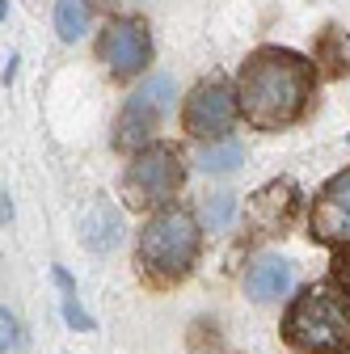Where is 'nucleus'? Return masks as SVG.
Here are the masks:
<instances>
[{
  "label": "nucleus",
  "instance_id": "nucleus-14",
  "mask_svg": "<svg viewBox=\"0 0 350 354\" xmlns=\"http://www.w3.org/2000/svg\"><path fill=\"white\" fill-rule=\"evenodd\" d=\"M333 283L350 295V249H338L333 253Z\"/></svg>",
  "mask_w": 350,
  "mask_h": 354
},
{
  "label": "nucleus",
  "instance_id": "nucleus-15",
  "mask_svg": "<svg viewBox=\"0 0 350 354\" xmlns=\"http://www.w3.org/2000/svg\"><path fill=\"white\" fill-rule=\"evenodd\" d=\"M0 325H5V350H21V333H17V321H13L9 308L0 313Z\"/></svg>",
  "mask_w": 350,
  "mask_h": 354
},
{
  "label": "nucleus",
  "instance_id": "nucleus-2",
  "mask_svg": "<svg viewBox=\"0 0 350 354\" xmlns=\"http://www.w3.org/2000/svg\"><path fill=\"white\" fill-rule=\"evenodd\" d=\"M291 354H350V299L329 287H304L279 325Z\"/></svg>",
  "mask_w": 350,
  "mask_h": 354
},
{
  "label": "nucleus",
  "instance_id": "nucleus-8",
  "mask_svg": "<svg viewBox=\"0 0 350 354\" xmlns=\"http://www.w3.org/2000/svg\"><path fill=\"white\" fill-rule=\"evenodd\" d=\"M308 236L325 249H350V165L338 169L308 203Z\"/></svg>",
  "mask_w": 350,
  "mask_h": 354
},
{
  "label": "nucleus",
  "instance_id": "nucleus-1",
  "mask_svg": "<svg viewBox=\"0 0 350 354\" xmlns=\"http://www.w3.org/2000/svg\"><path fill=\"white\" fill-rule=\"evenodd\" d=\"M317 97V64L291 47H253L237 72L241 118L253 131H291Z\"/></svg>",
  "mask_w": 350,
  "mask_h": 354
},
{
  "label": "nucleus",
  "instance_id": "nucleus-12",
  "mask_svg": "<svg viewBox=\"0 0 350 354\" xmlns=\"http://www.w3.org/2000/svg\"><path fill=\"white\" fill-rule=\"evenodd\" d=\"M245 160V152H241V144H211V148H203L199 152V165L207 169V173H228V169H237Z\"/></svg>",
  "mask_w": 350,
  "mask_h": 354
},
{
  "label": "nucleus",
  "instance_id": "nucleus-5",
  "mask_svg": "<svg viewBox=\"0 0 350 354\" xmlns=\"http://www.w3.org/2000/svg\"><path fill=\"white\" fill-rule=\"evenodd\" d=\"M237 114H241V102L228 76H203L182 102V127L194 140H224Z\"/></svg>",
  "mask_w": 350,
  "mask_h": 354
},
{
  "label": "nucleus",
  "instance_id": "nucleus-9",
  "mask_svg": "<svg viewBox=\"0 0 350 354\" xmlns=\"http://www.w3.org/2000/svg\"><path fill=\"white\" fill-rule=\"evenodd\" d=\"M245 291L253 299H279L291 291V261L287 257H261L257 266H249V274H245Z\"/></svg>",
  "mask_w": 350,
  "mask_h": 354
},
{
  "label": "nucleus",
  "instance_id": "nucleus-4",
  "mask_svg": "<svg viewBox=\"0 0 350 354\" xmlns=\"http://www.w3.org/2000/svg\"><path fill=\"white\" fill-rule=\"evenodd\" d=\"M182 186H186V156H182L178 144H169V140H156L144 152H136L131 165L122 169V182H118L127 207L152 211V215L173 207V198H178Z\"/></svg>",
  "mask_w": 350,
  "mask_h": 354
},
{
  "label": "nucleus",
  "instance_id": "nucleus-13",
  "mask_svg": "<svg viewBox=\"0 0 350 354\" xmlns=\"http://www.w3.org/2000/svg\"><path fill=\"white\" fill-rule=\"evenodd\" d=\"M232 207H237L232 194H215V198L207 203V211H203V215H207V224H211V228H224L228 219H232Z\"/></svg>",
  "mask_w": 350,
  "mask_h": 354
},
{
  "label": "nucleus",
  "instance_id": "nucleus-11",
  "mask_svg": "<svg viewBox=\"0 0 350 354\" xmlns=\"http://www.w3.org/2000/svg\"><path fill=\"white\" fill-rule=\"evenodd\" d=\"M89 26V0H59L55 5V30L64 42H76Z\"/></svg>",
  "mask_w": 350,
  "mask_h": 354
},
{
  "label": "nucleus",
  "instance_id": "nucleus-10",
  "mask_svg": "<svg viewBox=\"0 0 350 354\" xmlns=\"http://www.w3.org/2000/svg\"><path fill=\"white\" fill-rule=\"evenodd\" d=\"M118 232H122V224H118V215L110 211V203H93V211L84 215V245L106 253V249L118 245Z\"/></svg>",
  "mask_w": 350,
  "mask_h": 354
},
{
  "label": "nucleus",
  "instance_id": "nucleus-3",
  "mask_svg": "<svg viewBox=\"0 0 350 354\" xmlns=\"http://www.w3.org/2000/svg\"><path fill=\"white\" fill-rule=\"evenodd\" d=\"M199 253H203V232H199L194 211L165 207V211L144 219L140 245H136V261H140V270L152 283H160V287L182 283L194 270Z\"/></svg>",
  "mask_w": 350,
  "mask_h": 354
},
{
  "label": "nucleus",
  "instance_id": "nucleus-7",
  "mask_svg": "<svg viewBox=\"0 0 350 354\" xmlns=\"http://www.w3.org/2000/svg\"><path fill=\"white\" fill-rule=\"evenodd\" d=\"M98 59L114 80H131L152 64V34L140 17H110L98 34Z\"/></svg>",
  "mask_w": 350,
  "mask_h": 354
},
{
  "label": "nucleus",
  "instance_id": "nucleus-6",
  "mask_svg": "<svg viewBox=\"0 0 350 354\" xmlns=\"http://www.w3.org/2000/svg\"><path fill=\"white\" fill-rule=\"evenodd\" d=\"M173 106V80L169 76H152L144 88L127 97L118 122H114V148L118 152H144L148 148V136L160 127L165 110Z\"/></svg>",
  "mask_w": 350,
  "mask_h": 354
}]
</instances>
